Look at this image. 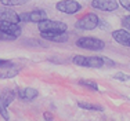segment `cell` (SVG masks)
<instances>
[{
	"label": "cell",
	"mask_w": 130,
	"mask_h": 121,
	"mask_svg": "<svg viewBox=\"0 0 130 121\" xmlns=\"http://www.w3.org/2000/svg\"><path fill=\"white\" fill-rule=\"evenodd\" d=\"M38 26H39L40 33H42V37H44V39L65 33L67 32V28H68L65 22H61V21H50L47 18L38 22Z\"/></svg>",
	"instance_id": "cell-1"
},
{
	"label": "cell",
	"mask_w": 130,
	"mask_h": 121,
	"mask_svg": "<svg viewBox=\"0 0 130 121\" xmlns=\"http://www.w3.org/2000/svg\"><path fill=\"white\" fill-rule=\"evenodd\" d=\"M76 45L79 48L91 50V51H100V50H104L105 43L100 39H95V37H80L76 41Z\"/></svg>",
	"instance_id": "cell-2"
},
{
	"label": "cell",
	"mask_w": 130,
	"mask_h": 121,
	"mask_svg": "<svg viewBox=\"0 0 130 121\" xmlns=\"http://www.w3.org/2000/svg\"><path fill=\"white\" fill-rule=\"evenodd\" d=\"M98 17L95 14H93V12H90V14H86L83 15L80 19L76 21L75 26L78 28V29H82V30H93L95 29V28L98 26Z\"/></svg>",
	"instance_id": "cell-3"
},
{
	"label": "cell",
	"mask_w": 130,
	"mask_h": 121,
	"mask_svg": "<svg viewBox=\"0 0 130 121\" xmlns=\"http://www.w3.org/2000/svg\"><path fill=\"white\" fill-rule=\"evenodd\" d=\"M14 99H15V92L14 91L6 89V91H3L2 95H0V114H2V117L4 120L10 118V114H8V111H7V107H8V105L13 103Z\"/></svg>",
	"instance_id": "cell-4"
},
{
	"label": "cell",
	"mask_w": 130,
	"mask_h": 121,
	"mask_svg": "<svg viewBox=\"0 0 130 121\" xmlns=\"http://www.w3.org/2000/svg\"><path fill=\"white\" fill-rule=\"evenodd\" d=\"M57 10L64 12V14H76V12L80 11V8H82V6L79 4L76 0H62V2L57 3Z\"/></svg>",
	"instance_id": "cell-5"
},
{
	"label": "cell",
	"mask_w": 130,
	"mask_h": 121,
	"mask_svg": "<svg viewBox=\"0 0 130 121\" xmlns=\"http://www.w3.org/2000/svg\"><path fill=\"white\" fill-rule=\"evenodd\" d=\"M20 21L22 22H40V21L46 19L47 18V14H46L43 10H35L32 12H28V14H20Z\"/></svg>",
	"instance_id": "cell-6"
},
{
	"label": "cell",
	"mask_w": 130,
	"mask_h": 121,
	"mask_svg": "<svg viewBox=\"0 0 130 121\" xmlns=\"http://www.w3.org/2000/svg\"><path fill=\"white\" fill-rule=\"evenodd\" d=\"M91 6L101 11H115L119 7V3L116 0H93Z\"/></svg>",
	"instance_id": "cell-7"
},
{
	"label": "cell",
	"mask_w": 130,
	"mask_h": 121,
	"mask_svg": "<svg viewBox=\"0 0 130 121\" xmlns=\"http://www.w3.org/2000/svg\"><path fill=\"white\" fill-rule=\"evenodd\" d=\"M112 37L115 41H118L119 44L125 45V47H130V32L126 29H119L115 30L112 33Z\"/></svg>",
	"instance_id": "cell-8"
},
{
	"label": "cell",
	"mask_w": 130,
	"mask_h": 121,
	"mask_svg": "<svg viewBox=\"0 0 130 121\" xmlns=\"http://www.w3.org/2000/svg\"><path fill=\"white\" fill-rule=\"evenodd\" d=\"M0 30L8 33V35H13L15 37H18L21 35L20 25L14 23V22H7V21H0Z\"/></svg>",
	"instance_id": "cell-9"
},
{
	"label": "cell",
	"mask_w": 130,
	"mask_h": 121,
	"mask_svg": "<svg viewBox=\"0 0 130 121\" xmlns=\"http://www.w3.org/2000/svg\"><path fill=\"white\" fill-rule=\"evenodd\" d=\"M0 21H7V22H14L18 23L20 22V17L18 14L10 8H3L0 7Z\"/></svg>",
	"instance_id": "cell-10"
},
{
	"label": "cell",
	"mask_w": 130,
	"mask_h": 121,
	"mask_svg": "<svg viewBox=\"0 0 130 121\" xmlns=\"http://www.w3.org/2000/svg\"><path fill=\"white\" fill-rule=\"evenodd\" d=\"M38 95H39L38 89L30 88V87L24 88V89H18V96L21 99H24V101H32V99H35Z\"/></svg>",
	"instance_id": "cell-11"
},
{
	"label": "cell",
	"mask_w": 130,
	"mask_h": 121,
	"mask_svg": "<svg viewBox=\"0 0 130 121\" xmlns=\"http://www.w3.org/2000/svg\"><path fill=\"white\" fill-rule=\"evenodd\" d=\"M104 61L101 57H85V67H103Z\"/></svg>",
	"instance_id": "cell-12"
},
{
	"label": "cell",
	"mask_w": 130,
	"mask_h": 121,
	"mask_svg": "<svg viewBox=\"0 0 130 121\" xmlns=\"http://www.w3.org/2000/svg\"><path fill=\"white\" fill-rule=\"evenodd\" d=\"M20 73V69H15V67H6V70H2L0 72V79L4 80V79H13L17 74Z\"/></svg>",
	"instance_id": "cell-13"
},
{
	"label": "cell",
	"mask_w": 130,
	"mask_h": 121,
	"mask_svg": "<svg viewBox=\"0 0 130 121\" xmlns=\"http://www.w3.org/2000/svg\"><path fill=\"white\" fill-rule=\"evenodd\" d=\"M79 107L86 110H94V111H103V106H98V105H93L89 103V102H79Z\"/></svg>",
	"instance_id": "cell-14"
},
{
	"label": "cell",
	"mask_w": 130,
	"mask_h": 121,
	"mask_svg": "<svg viewBox=\"0 0 130 121\" xmlns=\"http://www.w3.org/2000/svg\"><path fill=\"white\" fill-rule=\"evenodd\" d=\"M28 2H30V0H0V3L3 6H7V7H10V6H22L26 4Z\"/></svg>",
	"instance_id": "cell-15"
},
{
	"label": "cell",
	"mask_w": 130,
	"mask_h": 121,
	"mask_svg": "<svg viewBox=\"0 0 130 121\" xmlns=\"http://www.w3.org/2000/svg\"><path fill=\"white\" fill-rule=\"evenodd\" d=\"M79 84H80V85H86V87H89V88L94 89V91H98V85H97V83H94L93 80H80Z\"/></svg>",
	"instance_id": "cell-16"
},
{
	"label": "cell",
	"mask_w": 130,
	"mask_h": 121,
	"mask_svg": "<svg viewBox=\"0 0 130 121\" xmlns=\"http://www.w3.org/2000/svg\"><path fill=\"white\" fill-rule=\"evenodd\" d=\"M47 40H51V41H60V43H64L68 40V36L65 33H61V35H57V36H51L48 37Z\"/></svg>",
	"instance_id": "cell-17"
},
{
	"label": "cell",
	"mask_w": 130,
	"mask_h": 121,
	"mask_svg": "<svg viewBox=\"0 0 130 121\" xmlns=\"http://www.w3.org/2000/svg\"><path fill=\"white\" fill-rule=\"evenodd\" d=\"M17 37L13 35H8V33L0 30V41H11V40H15Z\"/></svg>",
	"instance_id": "cell-18"
},
{
	"label": "cell",
	"mask_w": 130,
	"mask_h": 121,
	"mask_svg": "<svg viewBox=\"0 0 130 121\" xmlns=\"http://www.w3.org/2000/svg\"><path fill=\"white\" fill-rule=\"evenodd\" d=\"M113 79L119 80V81H130V74H125V73H116L113 74Z\"/></svg>",
	"instance_id": "cell-19"
},
{
	"label": "cell",
	"mask_w": 130,
	"mask_h": 121,
	"mask_svg": "<svg viewBox=\"0 0 130 121\" xmlns=\"http://www.w3.org/2000/svg\"><path fill=\"white\" fill-rule=\"evenodd\" d=\"M122 25H123V28L130 30V15H126V17L122 18Z\"/></svg>",
	"instance_id": "cell-20"
},
{
	"label": "cell",
	"mask_w": 130,
	"mask_h": 121,
	"mask_svg": "<svg viewBox=\"0 0 130 121\" xmlns=\"http://www.w3.org/2000/svg\"><path fill=\"white\" fill-rule=\"evenodd\" d=\"M14 66L11 61H7V59H0V67H11Z\"/></svg>",
	"instance_id": "cell-21"
},
{
	"label": "cell",
	"mask_w": 130,
	"mask_h": 121,
	"mask_svg": "<svg viewBox=\"0 0 130 121\" xmlns=\"http://www.w3.org/2000/svg\"><path fill=\"white\" fill-rule=\"evenodd\" d=\"M104 61V65H107L108 67H113L115 66V62H113L112 59H109V58H103Z\"/></svg>",
	"instance_id": "cell-22"
},
{
	"label": "cell",
	"mask_w": 130,
	"mask_h": 121,
	"mask_svg": "<svg viewBox=\"0 0 130 121\" xmlns=\"http://www.w3.org/2000/svg\"><path fill=\"white\" fill-rule=\"evenodd\" d=\"M119 3L122 7H125L127 11H130V0H119Z\"/></svg>",
	"instance_id": "cell-23"
},
{
	"label": "cell",
	"mask_w": 130,
	"mask_h": 121,
	"mask_svg": "<svg viewBox=\"0 0 130 121\" xmlns=\"http://www.w3.org/2000/svg\"><path fill=\"white\" fill-rule=\"evenodd\" d=\"M43 116H44L46 121H53V114H51V113H48V111H46V113L43 114Z\"/></svg>",
	"instance_id": "cell-24"
}]
</instances>
